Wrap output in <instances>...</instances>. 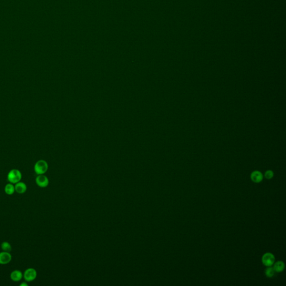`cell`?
Masks as SVG:
<instances>
[{
    "label": "cell",
    "instance_id": "4fadbf2b",
    "mask_svg": "<svg viewBox=\"0 0 286 286\" xmlns=\"http://www.w3.org/2000/svg\"><path fill=\"white\" fill-rule=\"evenodd\" d=\"M1 249L3 250L4 251H6V252H9L10 253V251L12 250V247L11 246V244H10L9 243L7 242V241H4L3 242L2 244H1Z\"/></svg>",
    "mask_w": 286,
    "mask_h": 286
},
{
    "label": "cell",
    "instance_id": "277c9868",
    "mask_svg": "<svg viewBox=\"0 0 286 286\" xmlns=\"http://www.w3.org/2000/svg\"><path fill=\"white\" fill-rule=\"evenodd\" d=\"M275 257L274 255L270 253H267L264 254L262 258V263L267 267H270L274 263Z\"/></svg>",
    "mask_w": 286,
    "mask_h": 286
},
{
    "label": "cell",
    "instance_id": "7a4b0ae2",
    "mask_svg": "<svg viewBox=\"0 0 286 286\" xmlns=\"http://www.w3.org/2000/svg\"><path fill=\"white\" fill-rule=\"evenodd\" d=\"M48 169V164L46 161L40 160L36 163L34 165V171L38 175L44 174Z\"/></svg>",
    "mask_w": 286,
    "mask_h": 286
},
{
    "label": "cell",
    "instance_id": "ba28073f",
    "mask_svg": "<svg viewBox=\"0 0 286 286\" xmlns=\"http://www.w3.org/2000/svg\"><path fill=\"white\" fill-rule=\"evenodd\" d=\"M15 189L16 192H17L20 194H23V193L26 192L27 190V186L26 184L24 182H19L15 184Z\"/></svg>",
    "mask_w": 286,
    "mask_h": 286
},
{
    "label": "cell",
    "instance_id": "7c38bea8",
    "mask_svg": "<svg viewBox=\"0 0 286 286\" xmlns=\"http://www.w3.org/2000/svg\"><path fill=\"white\" fill-rule=\"evenodd\" d=\"M265 275L268 277V278H272L274 276L276 272L274 269L273 267H268L267 268L265 269L264 271Z\"/></svg>",
    "mask_w": 286,
    "mask_h": 286
},
{
    "label": "cell",
    "instance_id": "9a60e30c",
    "mask_svg": "<svg viewBox=\"0 0 286 286\" xmlns=\"http://www.w3.org/2000/svg\"><path fill=\"white\" fill-rule=\"evenodd\" d=\"M28 284L26 282H23L20 284V286H28Z\"/></svg>",
    "mask_w": 286,
    "mask_h": 286
},
{
    "label": "cell",
    "instance_id": "9c48e42d",
    "mask_svg": "<svg viewBox=\"0 0 286 286\" xmlns=\"http://www.w3.org/2000/svg\"><path fill=\"white\" fill-rule=\"evenodd\" d=\"M11 279L14 282H19L22 280L23 277V273L19 270H13L10 275Z\"/></svg>",
    "mask_w": 286,
    "mask_h": 286
},
{
    "label": "cell",
    "instance_id": "6da1fadb",
    "mask_svg": "<svg viewBox=\"0 0 286 286\" xmlns=\"http://www.w3.org/2000/svg\"><path fill=\"white\" fill-rule=\"evenodd\" d=\"M22 174L20 171L16 169H13L10 170L9 173L7 174V180L10 182V183L13 184H16L19 182L21 180Z\"/></svg>",
    "mask_w": 286,
    "mask_h": 286
},
{
    "label": "cell",
    "instance_id": "5b68a950",
    "mask_svg": "<svg viewBox=\"0 0 286 286\" xmlns=\"http://www.w3.org/2000/svg\"><path fill=\"white\" fill-rule=\"evenodd\" d=\"M35 181L37 185L42 188H45L48 186L49 182L48 177L43 174L38 175V176L36 178Z\"/></svg>",
    "mask_w": 286,
    "mask_h": 286
},
{
    "label": "cell",
    "instance_id": "8fae6325",
    "mask_svg": "<svg viewBox=\"0 0 286 286\" xmlns=\"http://www.w3.org/2000/svg\"><path fill=\"white\" fill-rule=\"evenodd\" d=\"M15 191V186H13V183H8L5 187V192L7 195H11L14 193Z\"/></svg>",
    "mask_w": 286,
    "mask_h": 286
},
{
    "label": "cell",
    "instance_id": "8992f818",
    "mask_svg": "<svg viewBox=\"0 0 286 286\" xmlns=\"http://www.w3.org/2000/svg\"><path fill=\"white\" fill-rule=\"evenodd\" d=\"M12 259V256L9 252L2 251L0 253V264L9 263Z\"/></svg>",
    "mask_w": 286,
    "mask_h": 286
},
{
    "label": "cell",
    "instance_id": "30bf717a",
    "mask_svg": "<svg viewBox=\"0 0 286 286\" xmlns=\"http://www.w3.org/2000/svg\"><path fill=\"white\" fill-rule=\"evenodd\" d=\"M284 267L285 265L282 261H278L274 264V267L273 268L276 272L280 273L284 269Z\"/></svg>",
    "mask_w": 286,
    "mask_h": 286
},
{
    "label": "cell",
    "instance_id": "52a82bcc",
    "mask_svg": "<svg viewBox=\"0 0 286 286\" xmlns=\"http://www.w3.org/2000/svg\"><path fill=\"white\" fill-rule=\"evenodd\" d=\"M251 178L255 183H260L263 179V175L259 171L255 170L252 172L251 175Z\"/></svg>",
    "mask_w": 286,
    "mask_h": 286
},
{
    "label": "cell",
    "instance_id": "5bb4252c",
    "mask_svg": "<svg viewBox=\"0 0 286 286\" xmlns=\"http://www.w3.org/2000/svg\"><path fill=\"white\" fill-rule=\"evenodd\" d=\"M264 176H265V177H266L267 179H268V180H270L271 178H272L273 176H274V173H273V172L272 170H267V171L266 172V173H265Z\"/></svg>",
    "mask_w": 286,
    "mask_h": 286
},
{
    "label": "cell",
    "instance_id": "3957f363",
    "mask_svg": "<svg viewBox=\"0 0 286 286\" xmlns=\"http://www.w3.org/2000/svg\"><path fill=\"white\" fill-rule=\"evenodd\" d=\"M36 277L37 272L35 269L32 268L27 269L23 274V277L24 278V280H25L26 282H32L34 280H35Z\"/></svg>",
    "mask_w": 286,
    "mask_h": 286
}]
</instances>
